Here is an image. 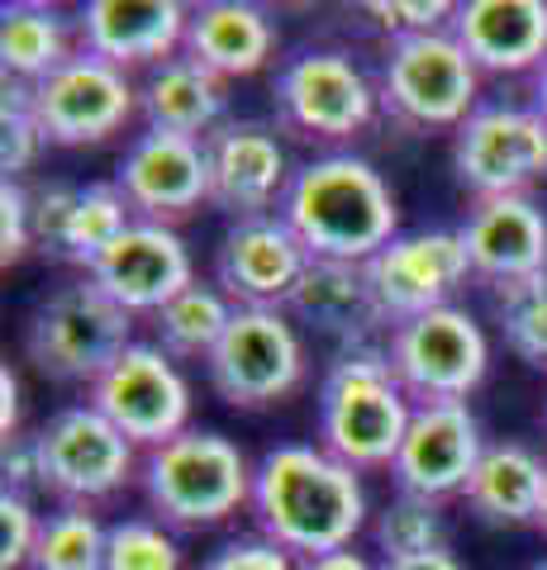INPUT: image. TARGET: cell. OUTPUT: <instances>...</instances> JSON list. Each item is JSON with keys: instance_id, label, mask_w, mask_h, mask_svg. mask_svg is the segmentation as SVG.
<instances>
[{"instance_id": "obj_1", "label": "cell", "mask_w": 547, "mask_h": 570, "mask_svg": "<svg viewBox=\"0 0 547 570\" xmlns=\"http://www.w3.org/2000/svg\"><path fill=\"white\" fill-rule=\"evenodd\" d=\"M253 519L262 538L300 561L343 551L367 523L362 471L320 442H281L253 466Z\"/></svg>"}, {"instance_id": "obj_2", "label": "cell", "mask_w": 547, "mask_h": 570, "mask_svg": "<svg viewBox=\"0 0 547 570\" xmlns=\"http://www.w3.org/2000/svg\"><path fill=\"white\" fill-rule=\"evenodd\" d=\"M281 219L310 247V257L329 262H372L400 234V209L385 176L358 153H324L291 176L281 200Z\"/></svg>"}, {"instance_id": "obj_33", "label": "cell", "mask_w": 547, "mask_h": 570, "mask_svg": "<svg viewBox=\"0 0 547 570\" xmlns=\"http://www.w3.org/2000/svg\"><path fill=\"white\" fill-rule=\"evenodd\" d=\"M105 570H182V542L163 519H119L105 542Z\"/></svg>"}, {"instance_id": "obj_16", "label": "cell", "mask_w": 547, "mask_h": 570, "mask_svg": "<svg viewBox=\"0 0 547 570\" xmlns=\"http://www.w3.org/2000/svg\"><path fill=\"white\" fill-rule=\"evenodd\" d=\"M205 163H209V205L234 214V224L276 214L295 176L281 138L257 119H224L205 138Z\"/></svg>"}, {"instance_id": "obj_40", "label": "cell", "mask_w": 547, "mask_h": 570, "mask_svg": "<svg viewBox=\"0 0 547 570\" xmlns=\"http://www.w3.org/2000/svg\"><path fill=\"white\" fill-rule=\"evenodd\" d=\"M81 186H67V181H48L39 195H33V238H43L48 247L58 243L67 214H72Z\"/></svg>"}, {"instance_id": "obj_45", "label": "cell", "mask_w": 547, "mask_h": 570, "mask_svg": "<svg viewBox=\"0 0 547 570\" xmlns=\"http://www.w3.org/2000/svg\"><path fill=\"white\" fill-rule=\"evenodd\" d=\"M534 528L547 532V475H543V499H538V523H534Z\"/></svg>"}, {"instance_id": "obj_44", "label": "cell", "mask_w": 547, "mask_h": 570, "mask_svg": "<svg viewBox=\"0 0 547 570\" xmlns=\"http://www.w3.org/2000/svg\"><path fill=\"white\" fill-rule=\"evenodd\" d=\"M534 110L547 119V62H543V71H538V81H534Z\"/></svg>"}, {"instance_id": "obj_15", "label": "cell", "mask_w": 547, "mask_h": 570, "mask_svg": "<svg viewBox=\"0 0 547 570\" xmlns=\"http://www.w3.org/2000/svg\"><path fill=\"white\" fill-rule=\"evenodd\" d=\"M486 448L490 442L481 438V423H476L467 400L414 404L410 433H404V442H400L391 475H395L400 494L443 504V499L467 490V480H471L476 461H481Z\"/></svg>"}, {"instance_id": "obj_19", "label": "cell", "mask_w": 547, "mask_h": 570, "mask_svg": "<svg viewBox=\"0 0 547 570\" xmlns=\"http://www.w3.org/2000/svg\"><path fill=\"white\" fill-rule=\"evenodd\" d=\"M86 276H91L119 309L157 314L163 305H172L186 285H196V262H191V247L182 243V234H176L172 224L134 219Z\"/></svg>"}, {"instance_id": "obj_6", "label": "cell", "mask_w": 547, "mask_h": 570, "mask_svg": "<svg viewBox=\"0 0 547 570\" xmlns=\"http://www.w3.org/2000/svg\"><path fill=\"white\" fill-rule=\"evenodd\" d=\"M481 67L467 58L457 33L395 39L381 62V105L410 129H462L481 110Z\"/></svg>"}, {"instance_id": "obj_18", "label": "cell", "mask_w": 547, "mask_h": 570, "mask_svg": "<svg viewBox=\"0 0 547 570\" xmlns=\"http://www.w3.org/2000/svg\"><path fill=\"white\" fill-rule=\"evenodd\" d=\"M310 262V247L281 214L238 219L215 253V285L238 309H286Z\"/></svg>"}, {"instance_id": "obj_41", "label": "cell", "mask_w": 547, "mask_h": 570, "mask_svg": "<svg viewBox=\"0 0 547 570\" xmlns=\"http://www.w3.org/2000/svg\"><path fill=\"white\" fill-rule=\"evenodd\" d=\"M0 395H6V404H0V433L10 438H20V376L6 366L0 371Z\"/></svg>"}, {"instance_id": "obj_12", "label": "cell", "mask_w": 547, "mask_h": 570, "mask_svg": "<svg viewBox=\"0 0 547 570\" xmlns=\"http://www.w3.org/2000/svg\"><path fill=\"white\" fill-rule=\"evenodd\" d=\"M138 452H153L191 428V385L176 356L157 343H129L119 362L91 385V400Z\"/></svg>"}, {"instance_id": "obj_42", "label": "cell", "mask_w": 547, "mask_h": 570, "mask_svg": "<svg viewBox=\"0 0 547 570\" xmlns=\"http://www.w3.org/2000/svg\"><path fill=\"white\" fill-rule=\"evenodd\" d=\"M300 570H381V566L372 557H362V551L343 547V551H324V557H305Z\"/></svg>"}, {"instance_id": "obj_39", "label": "cell", "mask_w": 547, "mask_h": 570, "mask_svg": "<svg viewBox=\"0 0 547 570\" xmlns=\"http://www.w3.org/2000/svg\"><path fill=\"white\" fill-rule=\"evenodd\" d=\"M0 475H6V490L14 494H29V490H43V461H39V438H10L6 442V456H0Z\"/></svg>"}, {"instance_id": "obj_24", "label": "cell", "mask_w": 547, "mask_h": 570, "mask_svg": "<svg viewBox=\"0 0 547 570\" xmlns=\"http://www.w3.org/2000/svg\"><path fill=\"white\" fill-rule=\"evenodd\" d=\"M186 58L209 67L219 81L257 77L276 52V29L267 10L243 6V0H209V6L191 10L186 24Z\"/></svg>"}, {"instance_id": "obj_13", "label": "cell", "mask_w": 547, "mask_h": 570, "mask_svg": "<svg viewBox=\"0 0 547 570\" xmlns=\"http://www.w3.org/2000/svg\"><path fill=\"white\" fill-rule=\"evenodd\" d=\"M33 115L43 124V138L58 148L105 142L138 115V86L129 71L81 48L67 67L33 86Z\"/></svg>"}, {"instance_id": "obj_20", "label": "cell", "mask_w": 547, "mask_h": 570, "mask_svg": "<svg viewBox=\"0 0 547 570\" xmlns=\"http://www.w3.org/2000/svg\"><path fill=\"white\" fill-rule=\"evenodd\" d=\"M471 276L500 285H515L547 272V214L534 195H496L476 200L462 224Z\"/></svg>"}, {"instance_id": "obj_35", "label": "cell", "mask_w": 547, "mask_h": 570, "mask_svg": "<svg viewBox=\"0 0 547 570\" xmlns=\"http://www.w3.org/2000/svg\"><path fill=\"white\" fill-rule=\"evenodd\" d=\"M43 532V513H33L29 494L0 490V570H25Z\"/></svg>"}, {"instance_id": "obj_9", "label": "cell", "mask_w": 547, "mask_h": 570, "mask_svg": "<svg viewBox=\"0 0 547 570\" xmlns=\"http://www.w3.org/2000/svg\"><path fill=\"white\" fill-rule=\"evenodd\" d=\"M33 438H39L43 490L62 504L91 509L100 499H115L134 480V471L144 466L138 448L96 404L58 409Z\"/></svg>"}, {"instance_id": "obj_36", "label": "cell", "mask_w": 547, "mask_h": 570, "mask_svg": "<svg viewBox=\"0 0 547 570\" xmlns=\"http://www.w3.org/2000/svg\"><path fill=\"white\" fill-rule=\"evenodd\" d=\"M367 14H372L395 43V39H419V33L452 29L457 6H448V0H372Z\"/></svg>"}, {"instance_id": "obj_17", "label": "cell", "mask_w": 547, "mask_h": 570, "mask_svg": "<svg viewBox=\"0 0 547 570\" xmlns=\"http://www.w3.org/2000/svg\"><path fill=\"white\" fill-rule=\"evenodd\" d=\"M115 186L125 190L134 219L148 224H176L196 214L209 200V163H205V138L182 134H138L125 157H119Z\"/></svg>"}, {"instance_id": "obj_10", "label": "cell", "mask_w": 547, "mask_h": 570, "mask_svg": "<svg viewBox=\"0 0 547 570\" xmlns=\"http://www.w3.org/2000/svg\"><path fill=\"white\" fill-rule=\"evenodd\" d=\"M452 171L476 200L528 195L547 176V119L534 105H481L452 138Z\"/></svg>"}, {"instance_id": "obj_31", "label": "cell", "mask_w": 547, "mask_h": 570, "mask_svg": "<svg viewBox=\"0 0 547 570\" xmlns=\"http://www.w3.org/2000/svg\"><path fill=\"white\" fill-rule=\"evenodd\" d=\"M372 542L381 551V561H404V557H423V551H443L448 528H443L438 504L414 499V494H395L391 504L377 513Z\"/></svg>"}, {"instance_id": "obj_14", "label": "cell", "mask_w": 547, "mask_h": 570, "mask_svg": "<svg viewBox=\"0 0 547 570\" xmlns=\"http://www.w3.org/2000/svg\"><path fill=\"white\" fill-rule=\"evenodd\" d=\"M372 291L381 299L391 328L404 324L414 314L443 309L452 305V295L467 285L471 262L462 228H423V234H400L395 243H385L381 253L367 262Z\"/></svg>"}, {"instance_id": "obj_32", "label": "cell", "mask_w": 547, "mask_h": 570, "mask_svg": "<svg viewBox=\"0 0 547 570\" xmlns=\"http://www.w3.org/2000/svg\"><path fill=\"white\" fill-rule=\"evenodd\" d=\"M496 314H500L505 347L515 352L524 366L547 371V272L515 281V285H500Z\"/></svg>"}, {"instance_id": "obj_8", "label": "cell", "mask_w": 547, "mask_h": 570, "mask_svg": "<svg viewBox=\"0 0 547 570\" xmlns=\"http://www.w3.org/2000/svg\"><path fill=\"white\" fill-rule=\"evenodd\" d=\"M205 371L224 404L272 409L305 381V343L286 309H234Z\"/></svg>"}, {"instance_id": "obj_34", "label": "cell", "mask_w": 547, "mask_h": 570, "mask_svg": "<svg viewBox=\"0 0 547 570\" xmlns=\"http://www.w3.org/2000/svg\"><path fill=\"white\" fill-rule=\"evenodd\" d=\"M43 124L33 115V86L25 81H6V100H0V167H6L10 181L39 163L43 153Z\"/></svg>"}, {"instance_id": "obj_5", "label": "cell", "mask_w": 547, "mask_h": 570, "mask_svg": "<svg viewBox=\"0 0 547 570\" xmlns=\"http://www.w3.org/2000/svg\"><path fill=\"white\" fill-rule=\"evenodd\" d=\"M134 343V314L119 309L91 276L58 285L29 318L25 352L48 381L96 385Z\"/></svg>"}, {"instance_id": "obj_27", "label": "cell", "mask_w": 547, "mask_h": 570, "mask_svg": "<svg viewBox=\"0 0 547 570\" xmlns=\"http://www.w3.org/2000/svg\"><path fill=\"white\" fill-rule=\"evenodd\" d=\"M81 48H72V24L52 6H33V0H14L0 20V67L6 81L39 86L58 67H67Z\"/></svg>"}, {"instance_id": "obj_26", "label": "cell", "mask_w": 547, "mask_h": 570, "mask_svg": "<svg viewBox=\"0 0 547 570\" xmlns=\"http://www.w3.org/2000/svg\"><path fill=\"white\" fill-rule=\"evenodd\" d=\"M547 461L524 442H490L467 480V509L490 528H528L538 523Z\"/></svg>"}, {"instance_id": "obj_22", "label": "cell", "mask_w": 547, "mask_h": 570, "mask_svg": "<svg viewBox=\"0 0 547 570\" xmlns=\"http://www.w3.org/2000/svg\"><path fill=\"white\" fill-rule=\"evenodd\" d=\"M191 10L176 0H91L77 20L81 48L96 58L129 67H157L186 48Z\"/></svg>"}, {"instance_id": "obj_25", "label": "cell", "mask_w": 547, "mask_h": 570, "mask_svg": "<svg viewBox=\"0 0 547 570\" xmlns=\"http://www.w3.org/2000/svg\"><path fill=\"white\" fill-rule=\"evenodd\" d=\"M224 110H228L224 81L196 58H186V52L157 62L144 77V86H138V115L157 134L209 138L224 124Z\"/></svg>"}, {"instance_id": "obj_21", "label": "cell", "mask_w": 547, "mask_h": 570, "mask_svg": "<svg viewBox=\"0 0 547 570\" xmlns=\"http://www.w3.org/2000/svg\"><path fill=\"white\" fill-rule=\"evenodd\" d=\"M286 314H295L300 324H310L314 333L333 337L339 352L377 343L381 328L391 333V318H385L381 299L372 291L367 262L314 257L305 266V276H300V285L291 291V299H286Z\"/></svg>"}, {"instance_id": "obj_3", "label": "cell", "mask_w": 547, "mask_h": 570, "mask_svg": "<svg viewBox=\"0 0 547 570\" xmlns=\"http://www.w3.org/2000/svg\"><path fill=\"white\" fill-rule=\"evenodd\" d=\"M414 419V400L395 381L385 343L348 347L320 381V448L352 471L395 466V452Z\"/></svg>"}, {"instance_id": "obj_46", "label": "cell", "mask_w": 547, "mask_h": 570, "mask_svg": "<svg viewBox=\"0 0 547 570\" xmlns=\"http://www.w3.org/2000/svg\"><path fill=\"white\" fill-rule=\"evenodd\" d=\"M528 570H547V557H543V561H534V566H528Z\"/></svg>"}, {"instance_id": "obj_43", "label": "cell", "mask_w": 547, "mask_h": 570, "mask_svg": "<svg viewBox=\"0 0 547 570\" xmlns=\"http://www.w3.org/2000/svg\"><path fill=\"white\" fill-rule=\"evenodd\" d=\"M381 570H462V561L452 551H423V557H404V561H381Z\"/></svg>"}, {"instance_id": "obj_38", "label": "cell", "mask_w": 547, "mask_h": 570, "mask_svg": "<svg viewBox=\"0 0 547 570\" xmlns=\"http://www.w3.org/2000/svg\"><path fill=\"white\" fill-rule=\"evenodd\" d=\"M201 570H300V561L291 557L286 547H276L267 542L257 532V538H234V542H224L215 557H205Z\"/></svg>"}, {"instance_id": "obj_4", "label": "cell", "mask_w": 547, "mask_h": 570, "mask_svg": "<svg viewBox=\"0 0 547 570\" xmlns=\"http://www.w3.org/2000/svg\"><path fill=\"white\" fill-rule=\"evenodd\" d=\"M138 480L167 528H209L253 504L248 456L238 452V442L209 428H186L163 448L144 452Z\"/></svg>"}, {"instance_id": "obj_29", "label": "cell", "mask_w": 547, "mask_h": 570, "mask_svg": "<svg viewBox=\"0 0 547 570\" xmlns=\"http://www.w3.org/2000/svg\"><path fill=\"white\" fill-rule=\"evenodd\" d=\"M129 224H134V209L125 200V190H119L115 181H91V186H81L58 243H52V253H58L62 262H77V266L91 272Z\"/></svg>"}, {"instance_id": "obj_7", "label": "cell", "mask_w": 547, "mask_h": 570, "mask_svg": "<svg viewBox=\"0 0 547 570\" xmlns=\"http://www.w3.org/2000/svg\"><path fill=\"white\" fill-rule=\"evenodd\" d=\"M385 356L414 404H452L486 381L490 343L467 309L443 305L395 324L385 333Z\"/></svg>"}, {"instance_id": "obj_23", "label": "cell", "mask_w": 547, "mask_h": 570, "mask_svg": "<svg viewBox=\"0 0 547 570\" xmlns=\"http://www.w3.org/2000/svg\"><path fill=\"white\" fill-rule=\"evenodd\" d=\"M452 33L481 77H524L547 62L543 0H467L452 14Z\"/></svg>"}, {"instance_id": "obj_11", "label": "cell", "mask_w": 547, "mask_h": 570, "mask_svg": "<svg viewBox=\"0 0 547 570\" xmlns=\"http://www.w3.org/2000/svg\"><path fill=\"white\" fill-rule=\"evenodd\" d=\"M276 115L305 138L348 142L372 129L381 91L362 77V67L333 48H310L276 71Z\"/></svg>"}, {"instance_id": "obj_28", "label": "cell", "mask_w": 547, "mask_h": 570, "mask_svg": "<svg viewBox=\"0 0 547 570\" xmlns=\"http://www.w3.org/2000/svg\"><path fill=\"white\" fill-rule=\"evenodd\" d=\"M234 299H228L215 281H196L186 285L182 295L163 305L153 318H157V347L176 362H209V352L219 347V337L234 318Z\"/></svg>"}, {"instance_id": "obj_30", "label": "cell", "mask_w": 547, "mask_h": 570, "mask_svg": "<svg viewBox=\"0 0 547 570\" xmlns=\"http://www.w3.org/2000/svg\"><path fill=\"white\" fill-rule=\"evenodd\" d=\"M105 542H110V528L91 509L58 504L43 519L29 570H105Z\"/></svg>"}, {"instance_id": "obj_37", "label": "cell", "mask_w": 547, "mask_h": 570, "mask_svg": "<svg viewBox=\"0 0 547 570\" xmlns=\"http://www.w3.org/2000/svg\"><path fill=\"white\" fill-rule=\"evenodd\" d=\"M33 243V200L20 181H0V262L14 266Z\"/></svg>"}]
</instances>
